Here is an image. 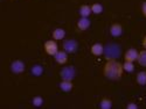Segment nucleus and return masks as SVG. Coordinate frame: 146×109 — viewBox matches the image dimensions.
<instances>
[{"label": "nucleus", "mask_w": 146, "mask_h": 109, "mask_svg": "<svg viewBox=\"0 0 146 109\" xmlns=\"http://www.w3.org/2000/svg\"><path fill=\"white\" fill-rule=\"evenodd\" d=\"M124 74L123 64L115 58H108L103 66V76L109 80H119Z\"/></svg>", "instance_id": "nucleus-1"}, {"label": "nucleus", "mask_w": 146, "mask_h": 109, "mask_svg": "<svg viewBox=\"0 0 146 109\" xmlns=\"http://www.w3.org/2000/svg\"><path fill=\"white\" fill-rule=\"evenodd\" d=\"M60 77L62 80H74V78L76 77V69L71 65H66L62 67V70L60 71Z\"/></svg>", "instance_id": "nucleus-2"}, {"label": "nucleus", "mask_w": 146, "mask_h": 109, "mask_svg": "<svg viewBox=\"0 0 146 109\" xmlns=\"http://www.w3.org/2000/svg\"><path fill=\"white\" fill-rule=\"evenodd\" d=\"M43 50L48 56H55L58 51V44L55 40H48L43 43Z\"/></svg>", "instance_id": "nucleus-3"}, {"label": "nucleus", "mask_w": 146, "mask_h": 109, "mask_svg": "<svg viewBox=\"0 0 146 109\" xmlns=\"http://www.w3.org/2000/svg\"><path fill=\"white\" fill-rule=\"evenodd\" d=\"M63 50L68 54H74L78 50V42L75 40H64L62 44Z\"/></svg>", "instance_id": "nucleus-4"}, {"label": "nucleus", "mask_w": 146, "mask_h": 109, "mask_svg": "<svg viewBox=\"0 0 146 109\" xmlns=\"http://www.w3.org/2000/svg\"><path fill=\"white\" fill-rule=\"evenodd\" d=\"M25 70H26V65L20 59H15L11 63V71L13 72L14 74H21L25 72Z\"/></svg>", "instance_id": "nucleus-5"}, {"label": "nucleus", "mask_w": 146, "mask_h": 109, "mask_svg": "<svg viewBox=\"0 0 146 109\" xmlns=\"http://www.w3.org/2000/svg\"><path fill=\"white\" fill-rule=\"evenodd\" d=\"M69 54L64 50H58L57 54L54 56V59H55V62L58 64V65H66L68 63V60H69Z\"/></svg>", "instance_id": "nucleus-6"}, {"label": "nucleus", "mask_w": 146, "mask_h": 109, "mask_svg": "<svg viewBox=\"0 0 146 109\" xmlns=\"http://www.w3.org/2000/svg\"><path fill=\"white\" fill-rule=\"evenodd\" d=\"M138 55H139V51L137 49H135V48H130V49H127L124 54V60L135 63L138 59Z\"/></svg>", "instance_id": "nucleus-7"}, {"label": "nucleus", "mask_w": 146, "mask_h": 109, "mask_svg": "<svg viewBox=\"0 0 146 109\" xmlns=\"http://www.w3.org/2000/svg\"><path fill=\"white\" fill-rule=\"evenodd\" d=\"M123 33H124V29L120 23H112L110 26V35L112 37H120Z\"/></svg>", "instance_id": "nucleus-8"}, {"label": "nucleus", "mask_w": 146, "mask_h": 109, "mask_svg": "<svg viewBox=\"0 0 146 109\" xmlns=\"http://www.w3.org/2000/svg\"><path fill=\"white\" fill-rule=\"evenodd\" d=\"M90 52L95 57H101L104 54V45L102 43H94L90 46Z\"/></svg>", "instance_id": "nucleus-9"}, {"label": "nucleus", "mask_w": 146, "mask_h": 109, "mask_svg": "<svg viewBox=\"0 0 146 109\" xmlns=\"http://www.w3.org/2000/svg\"><path fill=\"white\" fill-rule=\"evenodd\" d=\"M76 26H77V29L80 31H86V30H88L90 28L91 21L88 18H82L81 16V19H78V21H77V25Z\"/></svg>", "instance_id": "nucleus-10"}, {"label": "nucleus", "mask_w": 146, "mask_h": 109, "mask_svg": "<svg viewBox=\"0 0 146 109\" xmlns=\"http://www.w3.org/2000/svg\"><path fill=\"white\" fill-rule=\"evenodd\" d=\"M66 35H67V33H66V30L63 28H56L52 33V37L55 41H63L64 37H66Z\"/></svg>", "instance_id": "nucleus-11"}, {"label": "nucleus", "mask_w": 146, "mask_h": 109, "mask_svg": "<svg viewBox=\"0 0 146 109\" xmlns=\"http://www.w3.org/2000/svg\"><path fill=\"white\" fill-rule=\"evenodd\" d=\"M60 89L64 92V93H69L72 91V88H74V84H72L71 80H62L60 82Z\"/></svg>", "instance_id": "nucleus-12"}, {"label": "nucleus", "mask_w": 146, "mask_h": 109, "mask_svg": "<svg viewBox=\"0 0 146 109\" xmlns=\"http://www.w3.org/2000/svg\"><path fill=\"white\" fill-rule=\"evenodd\" d=\"M78 13L82 18H89V15L92 13L91 5H81L78 8Z\"/></svg>", "instance_id": "nucleus-13"}, {"label": "nucleus", "mask_w": 146, "mask_h": 109, "mask_svg": "<svg viewBox=\"0 0 146 109\" xmlns=\"http://www.w3.org/2000/svg\"><path fill=\"white\" fill-rule=\"evenodd\" d=\"M43 66L40 65V64H34L32 67H31V73L34 76V77H41L43 74Z\"/></svg>", "instance_id": "nucleus-14"}, {"label": "nucleus", "mask_w": 146, "mask_h": 109, "mask_svg": "<svg viewBox=\"0 0 146 109\" xmlns=\"http://www.w3.org/2000/svg\"><path fill=\"white\" fill-rule=\"evenodd\" d=\"M136 81L139 86H146V71H140L136 76Z\"/></svg>", "instance_id": "nucleus-15"}, {"label": "nucleus", "mask_w": 146, "mask_h": 109, "mask_svg": "<svg viewBox=\"0 0 146 109\" xmlns=\"http://www.w3.org/2000/svg\"><path fill=\"white\" fill-rule=\"evenodd\" d=\"M101 109H111L112 108V100L110 98H102L100 101Z\"/></svg>", "instance_id": "nucleus-16"}, {"label": "nucleus", "mask_w": 146, "mask_h": 109, "mask_svg": "<svg viewBox=\"0 0 146 109\" xmlns=\"http://www.w3.org/2000/svg\"><path fill=\"white\" fill-rule=\"evenodd\" d=\"M91 10H92L94 14L100 15L104 12V6L102 4H100V3H95V4L91 5Z\"/></svg>", "instance_id": "nucleus-17"}, {"label": "nucleus", "mask_w": 146, "mask_h": 109, "mask_svg": "<svg viewBox=\"0 0 146 109\" xmlns=\"http://www.w3.org/2000/svg\"><path fill=\"white\" fill-rule=\"evenodd\" d=\"M137 62L140 66L143 67H146V50H141L139 51V55H138V59H137Z\"/></svg>", "instance_id": "nucleus-18"}, {"label": "nucleus", "mask_w": 146, "mask_h": 109, "mask_svg": "<svg viewBox=\"0 0 146 109\" xmlns=\"http://www.w3.org/2000/svg\"><path fill=\"white\" fill-rule=\"evenodd\" d=\"M43 98L42 96H40V95H36V96H34V98L32 99V104L34 106V107H36V108H40V107H42L43 106Z\"/></svg>", "instance_id": "nucleus-19"}, {"label": "nucleus", "mask_w": 146, "mask_h": 109, "mask_svg": "<svg viewBox=\"0 0 146 109\" xmlns=\"http://www.w3.org/2000/svg\"><path fill=\"white\" fill-rule=\"evenodd\" d=\"M123 69H124V72H127V73H132V72L135 71V65H133L132 62H126V60H124Z\"/></svg>", "instance_id": "nucleus-20"}, {"label": "nucleus", "mask_w": 146, "mask_h": 109, "mask_svg": "<svg viewBox=\"0 0 146 109\" xmlns=\"http://www.w3.org/2000/svg\"><path fill=\"white\" fill-rule=\"evenodd\" d=\"M126 109H138V104L136 102H129L126 104Z\"/></svg>", "instance_id": "nucleus-21"}, {"label": "nucleus", "mask_w": 146, "mask_h": 109, "mask_svg": "<svg viewBox=\"0 0 146 109\" xmlns=\"http://www.w3.org/2000/svg\"><path fill=\"white\" fill-rule=\"evenodd\" d=\"M141 13H143L144 18L146 19V1H144V3L141 4Z\"/></svg>", "instance_id": "nucleus-22"}, {"label": "nucleus", "mask_w": 146, "mask_h": 109, "mask_svg": "<svg viewBox=\"0 0 146 109\" xmlns=\"http://www.w3.org/2000/svg\"><path fill=\"white\" fill-rule=\"evenodd\" d=\"M141 45H143V48H144V49L146 50V35H145L144 37H143V41H141Z\"/></svg>", "instance_id": "nucleus-23"}]
</instances>
